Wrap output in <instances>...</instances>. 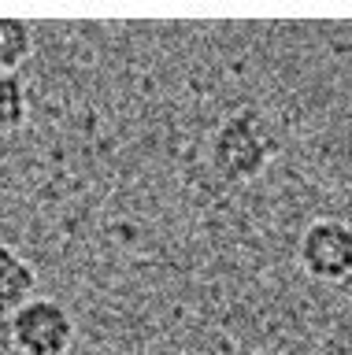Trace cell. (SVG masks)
<instances>
[{
    "label": "cell",
    "instance_id": "3957f363",
    "mask_svg": "<svg viewBox=\"0 0 352 355\" xmlns=\"http://www.w3.org/2000/svg\"><path fill=\"white\" fill-rule=\"evenodd\" d=\"M296 263L312 282L341 285L352 277V226L345 218L308 222L296 241Z\"/></svg>",
    "mask_w": 352,
    "mask_h": 355
},
{
    "label": "cell",
    "instance_id": "6da1fadb",
    "mask_svg": "<svg viewBox=\"0 0 352 355\" xmlns=\"http://www.w3.org/2000/svg\"><path fill=\"white\" fill-rule=\"evenodd\" d=\"M278 130L267 111L260 107H234L230 115L215 126L212 141H208V163L223 182H256V178L271 166L278 155Z\"/></svg>",
    "mask_w": 352,
    "mask_h": 355
},
{
    "label": "cell",
    "instance_id": "7a4b0ae2",
    "mask_svg": "<svg viewBox=\"0 0 352 355\" xmlns=\"http://www.w3.org/2000/svg\"><path fill=\"white\" fill-rule=\"evenodd\" d=\"M74 333L71 311L49 296H34L8 318V340L19 355H67Z\"/></svg>",
    "mask_w": 352,
    "mask_h": 355
},
{
    "label": "cell",
    "instance_id": "8992f818",
    "mask_svg": "<svg viewBox=\"0 0 352 355\" xmlns=\"http://www.w3.org/2000/svg\"><path fill=\"white\" fill-rule=\"evenodd\" d=\"M30 115V96L26 82L19 74H0V137L15 133Z\"/></svg>",
    "mask_w": 352,
    "mask_h": 355
},
{
    "label": "cell",
    "instance_id": "277c9868",
    "mask_svg": "<svg viewBox=\"0 0 352 355\" xmlns=\"http://www.w3.org/2000/svg\"><path fill=\"white\" fill-rule=\"evenodd\" d=\"M34 288H37L34 263L15 248L0 244V318H12L23 304H30Z\"/></svg>",
    "mask_w": 352,
    "mask_h": 355
},
{
    "label": "cell",
    "instance_id": "5b68a950",
    "mask_svg": "<svg viewBox=\"0 0 352 355\" xmlns=\"http://www.w3.org/2000/svg\"><path fill=\"white\" fill-rule=\"evenodd\" d=\"M34 33L23 19H0V74H15L30 60Z\"/></svg>",
    "mask_w": 352,
    "mask_h": 355
}]
</instances>
